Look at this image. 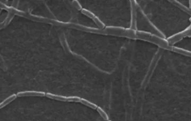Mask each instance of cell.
Here are the masks:
<instances>
[{
	"label": "cell",
	"instance_id": "30bf717a",
	"mask_svg": "<svg viewBox=\"0 0 191 121\" xmlns=\"http://www.w3.org/2000/svg\"><path fill=\"white\" fill-rule=\"evenodd\" d=\"M73 4L76 7L77 9H78V10H80V9H81V6L79 4V3L77 1H74V2H73Z\"/></svg>",
	"mask_w": 191,
	"mask_h": 121
},
{
	"label": "cell",
	"instance_id": "ba28073f",
	"mask_svg": "<svg viewBox=\"0 0 191 121\" xmlns=\"http://www.w3.org/2000/svg\"><path fill=\"white\" fill-rule=\"evenodd\" d=\"M97 111L100 113V114L101 115V116L105 120H109V117L107 114H106V112L102 109H101L100 107H97Z\"/></svg>",
	"mask_w": 191,
	"mask_h": 121
},
{
	"label": "cell",
	"instance_id": "9c48e42d",
	"mask_svg": "<svg viewBox=\"0 0 191 121\" xmlns=\"http://www.w3.org/2000/svg\"><path fill=\"white\" fill-rule=\"evenodd\" d=\"M94 21L96 22V23L97 25L100 28H101V29H103L104 27H105V25H104V24L102 23L101 21H100L98 18L97 17H96L94 18Z\"/></svg>",
	"mask_w": 191,
	"mask_h": 121
},
{
	"label": "cell",
	"instance_id": "52a82bcc",
	"mask_svg": "<svg viewBox=\"0 0 191 121\" xmlns=\"http://www.w3.org/2000/svg\"><path fill=\"white\" fill-rule=\"evenodd\" d=\"M80 102L82 103V104H85V105H86L87 106H88V107H91V108H92V109H97L98 107L97 106H96V104H94V103H91V102H89L88 100H85V99L81 98Z\"/></svg>",
	"mask_w": 191,
	"mask_h": 121
},
{
	"label": "cell",
	"instance_id": "7a4b0ae2",
	"mask_svg": "<svg viewBox=\"0 0 191 121\" xmlns=\"http://www.w3.org/2000/svg\"><path fill=\"white\" fill-rule=\"evenodd\" d=\"M45 93L41 91H25L17 92L16 95L17 97H29V96H45Z\"/></svg>",
	"mask_w": 191,
	"mask_h": 121
},
{
	"label": "cell",
	"instance_id": "8fae6325",
	"mask_svg": "<svg viewBox=\"0 0 191 121\" xmlns=\"http://www.w3.org/2000/svg\"><path fill=\"white\" fill-rule=\"evenodd\" d=\"M190 9L191 10V1H190Z\"/></svg>",
	"mask_w": 191,
	"mask_h": 121
},
{
	"label": "cell",
	"instance_id": "8992f818",
	"mask_svg": "<svg viewBox=\"0 0 191 121\" xmlns=\"http://www.w3.org/2000/svg\"><path fill=\"white\" fill-rule=\"evenodd\" d=\"M170 2L175 4V6H177V7H178L179 9H181L182 11H184L185 12L187 13L188 15H190L191 16V10L190 9L187 8L186 6H185L184 5L182 4L181 2H179L177 1H170Z\"/></svg>",
	"mask_w": 191,
	"mask_h": 121
},
{
	"label": "cell",
	"instance_id": "6da1fadb",
	"mask_svg": "<svg viewBox=\"0 0 191 121\" xmlns=\"http://www.w3.org/2000/svg\"><path fill=\"white\" fill-rule=\"evenodd\" d=\"M186 36L191 37V25L182 32H181L178 34H175L173 36L168 38L167 41L170 45L172 46L175 43L181 40L183 38L185 37Z\"/></svg>",
	"mask_w": 191,
	"mask_h": 121
},
{
	"label": "cell",
	"instance_id": "3957f363",
	"mask_svg": "<svg viewBox=\"0 0 191 121\" xmlns=\"http://www.w3.org/2000/svg\"><path fill=\"white\" fill-rule=\"evenodd\" d=\"M17 97L16 94L13 93V95L7 97V98H6L4 100H3L1 102H0V109L4 108V107H6L7 105H8L11 102H12L13 100L16 99Z\"/></svg>",
	"mask_w": 191,
	"mask_h": 121
},
{
	"label": "cell",
	"instance_id": "5b68a950",
	"mask_svg": "<svg viewBox=\"0 0 191 121\" xmlns=\"http://www.w3.org/2000/svg\"><path fill=\"white\" fill-rule=\"evenodd\" d=\"M45 96L49 98L55 100H62V101H68L69 100V97H64V96L56 95L50 93H47L45 94Z\"/></svg>",
	"mask_w": 191,
	"mask_h": 121
},
{
	"label": "cell",
	"instance_id": "277c9868",
	"mask_svg": "<svg viewBox=\"0 0 191 121\" xmlns=\"http://www.w3.org/2000/svg\"><path fill=\"white\" fill-rule=\"evenodd\" d=\"M169 50L173 51L175 52H177L178 54L187 56H190L191 57V52L190 51L186 50H184L181 48H178L177 47H174L173 46H170V47Z\"/></svg>",
	"mask_w": 191,
	"mask_h": 121
}]
</instances>
